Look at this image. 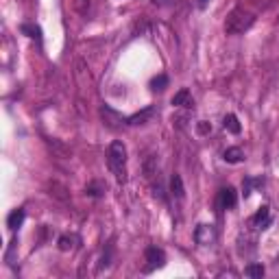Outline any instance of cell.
Returning a JSON list of instances; mask_svg holds the SVG:
<instances>
[{
	"label": "cell",
	"mask_w": 279,
	"mask_h": 279,
	"mask_svg": "<svg viewBox=\"0 0 279 279\" xmlns=\"http://www.w3.org/2000/svg\"><path fill=\"white\" fill-rule=\"evenodd\" d=\"M20 31L24 33L26 37H35V39L42 37V28H39L37 24H22V26H20Z\"/></svg>",
	"instance_id": "e0dca14e"
},
{
	"label": "cell",
	"mask_w": 279,
	"mask_h": 279,
	"mask_svg": "<svg viewBox=\"0 0 279 279\" xmlns=\"http://www.w3.org/2000/svg\"><path fill=\"white\" fill-rule=\"evenodd\" d=\"M216 238H218V233H216V227L214 225H198L196 231H194V240L196 244H201V247H209V244L216 242Z\"/></svg>",
	"instance_id": "5b68a950"
},
{
	"label": "cell",
	"mask_w": 279,
	"mask_h": 279,
	"mask_svg": "<svg viewBox=\"0 0 279 279\" xmlns=\"http://www.w3.org/2000/svg\"><path fill=\"white\" fill-rule=\"evenodd\" d=\"M173 102L175 107H184V109H190V107H194V100H192V94H190V90H179L177 94L173 96Z\"/></svg>",
	"instance_id": "9c48e42d"
},
{
	"label": "cell",
	"mask_w": 279,
	"mask_h": 279,
	"mask_svg": "<svg viewBox=\"0 0 279 279\" xmlns=\"http://www.w3.org/2000/svg\"><path fill=\"white\" fill-rule=\"evenodd\" d=\"M277 24H279V15H277Z\"/></svg>",
	"instance_id": "4316f807"
},
{
	"label": "cell",
	"mask_w": 279,
	"mask_h": 279,
	"mask_svg": "<svg viewBox=\"0 0 279 279\" xmlns=\"http://www.w3.org/2000/svg\"><path fill=\"white\" fill-rule=\"evenodd\" d=\"M253 24H255V15L251 13V11L238 7V9L229 11V15H227L225 33L227 35H242V33H247Z\"/></svg>",
	"instance_id": "7a4b0ae2"
},
{
	"label": "cell",
	"mask_w": 279,
	"mask_h": 279,
	"mask_svg": "<svg viewBox=\"0 0 279 279\" xmlns=\"http://www.w3.org/2000/svg\"><path fill=\"white\" fill-rule=\"evenodd\" d=\"M24 218H26V212L22 207H18V209H13V212L9 214V218H7V227L11 231H15V229H20L22 227V223H24Z\"/></svg>",
	"instance_id": "30bf717a"
},
{
	"label": "cell",
	"mask_w": 279,
	"mask_h": 279,
	"mask_svg": "<svg viewBox=\"0 0 279 279\" xmlns=\"http://www.w3.org/2000/svg\"><path fill=\"white\" fill-rule=\"evenodd\" d=\"M223 127L229 131V133H233V135H238V133L242 131V127H240V122H238V116H236V113H227L225 120H223Z\"/></svg>",
	"instance_id": "4fadbf2b"
},
{
	"label": "cell",
	"mask_w": 279,
	"mask_h": 279,
	"mask_svg": "<svg viewBox=\"0 0 279 279\" xmlns=\"http://www.w3.org/2000/svg\"><path fill=\"white\" fill-rule=\"evenodd\" d=\"M100 118H102V122H105L109 129H120L122 124H127V118H124L120 111L113 109V107H109V105H102L100 107Z\"/></svg>",
	"instance_id": "277c9868"
},
{
	"label": "cell",
	"mask_w": 279,
	"mask_h": 279,
	"mask_svg": "<svg viewBox=\"0 0 279 279\" xmlns=\"http://www.w3.org/2000/svg\"><path fill=\"white\" fill-rule=\"evenodd\" d=\"M223 159L227 164H240L244 159V153H242V149H238V146H229V149L223 153Z\"/></svg>",
	"instance_id": "8fae6325"
},
{
	"label": "cell",
	"mask_w": 279,
	"mask_h": 279,
	"mask_svg": "<svg viewBox=\"0 0 279 279\" xmlns=\"http://www.w3.org/2000/svg\"><path fill=\"white\" fill-rule=\"evenodd\" d=\"M196 131L201 135H207V133H212V124H209L207 120H198L196 122Z\"/></svg>",
	"instance_id": "603a6c76"
},
{
	"label": "cell",
	"mask_w": 279,
	"mask_h": 279,
	"mask_svg": "<svg viewBox=\"0 0 279 279\" xmlns=\"http://www.w3.org/2000/svg\"><path fill=\"white\" fill-rule=\"evenodd\" d=\"M144 273H153L157 269H162L164 264H166V253H164V249H157V247H149L144 251Z\"/></svg>",
	"instance_id": "3957f363"
},
{
	"label": "cell",
	"mask_w": 279,
	"mask_h": 279,
	"mask_svg": "<svg viewBox=\"0 0 279 279\" xmlns=\"http://www.w3.org/2000/svg\"><path fill=\"white\" fill-rule=\"evenodd\" d=\"M168 0H153V4H157V7H162V4H166Z\"/></svg>",
	"instance_id": "484cf974"
},
{
	"label": "cell",
	"mask_w": 279,
	"mask_h": 279,
	"mask_svg": "<svg viewBox=\"0 0 279 279\" xmlns=\"http://www.w3.org/2000/svg\"><path fill=\"white\" fill-rule=\"evenodd\" d=\"M153 116H155V107H146V109H142L138 113H133V116H129L127 124H129V127H142V124H146Z\"/></svg>",
	"instance_id": "ba28073f"
},
{
	"label": "cell",
	"mask_w": 279,
	"mask_h": 279,
	"mask_svg": "<svg viewBox=\"0 0 279 279\" xmlns=\"http://www.w3.org/2000/svg\"><path fill=\"white\" fill-rule=\"evenodd\" d=\"M153 194H155V198H159V201H166V194H164V186L162 184L153 186Z\"/></svg>",
	"instance_id": "cb8c5ba5"
},
{
	"label": "cell",
	"mask_w": 279,
	"mask_h": 279,
	"mask_svg": "<svg viewBox=\"0 0 279 279\" xmlns=\"http://www.w3.org/2000/svg\"><path fill=\"white\" fill-rule=\"evenodd\" d=\"M236 203H238V194H236V190H233L231 186H227V187H223V190L218 192V207L220 209H233L236 207Z\"/></svg>",
	"instance_id": "52a82bcc"
},
{
	"label": "cell",
	"mask_w": 279,
	"mask_h": 279,
	"mask_svg": "<svg viewBox=\"0 0 279 279\" xmlns=\"http://www.w3.org/2000/svg\"><path fill=\"white\" fill-rule=\"evenodd\" d=\"M255 229H269V225H271V209H269V205H262V207L251 216V220H249Z\"/></svg>",
	"instance_id": "8992f818"
},
{
	"label": "cell",
	"mask_w": 279,
	"mask_h": 279,
	"mask_svg": "<svg viewBox=\"0 0 279 279\" xmlns=\"http://www.w3.org/2000/svg\"><path fill=\"white\" fill-rule=\"evenodd\" d=\"M255 186H262V179H244V184H242V194H244V198L247 196H251V192H253V187Z\"/></svg>",
	"instance_id": "d6986e66"
},
{
	"label": "cell",
	"mask_w": 279,
	"mask_h": 279,
	"mask_svg": "<svg viewBox=\"0 0 279 279\" xmlns=\"http://www.w3.org/2000/svg\"><path fill=\"white\" fill-rule=\"evenodd\" d=\"M155 170H157V157L151 155L149 159H146V166H144L146 177H153V175H155Z\"/></svg>",
	"instance_id": "7402d4cb"
},
{
	"label": "cell",
	"mask_w": 279,
	"mask_h": 279,
	"mask_svg": "<svg viewBox=\"0 0 279 279\" xmlns=\"http://www.w3.org/2000/svg\"><path fill=\"white\" fill-rule=\"evenodd\" d=\"M72 7H75V11L79 15H88L92 2H90V0H72Z\"/></svg>",
	"instance_id": "ac0fdd59"
},
{
	"label": "cell",
	"mask_w": 279,
	"mask_h": 279,
	"mask_svg": "<svg viewBox=\"0 0 279 279\" xmlns=\"http://www.w3.org/2000/svg\"><path fill=\"white\" fill-rule=\"evenodd\" d=\"M207 4H209V0H196V7H198V9H205Z\"/></svg>",
	"instance_id": "d4e9b609"
},
{
	"label": "cell",
	"mask_w": 279,
	"mask_h": 279,
	"mask_svg": "<svg viewBox=\"0 0 279 279\" xmlns=\"http://www.w3.org/2000/svg\"><path fill=\"white\" fill-rule=\"evenodd\" d=\"M107 166L113 173L118 184L127 181V146L122 142H111L107 149Z\"/></svg>",
	"instance_id": "6da1fadb"
},
{
	"label": "cell",
	"mask_w": 279,
	"mask_h": 279,
	"mask_svg": "<svg viewBox=\"0 0 279 279\" xmlns=\"http://www.w3.org/2000/svg\"><path fill=\"white\" fill-rule=\"evenodd\" d=\"M244 275L247 277H264V266L262 264H249L247 269H244Z\"/></svg>",
	"instance_id": "ffe728a7"
},
{
	"label": "cell",
	"mask_w": 279,
	"mask_h": 279,
	"mask_svg": "<svg viewBox=\"0 0 279 279\" xmlns=\"http://www.w3.org/2000/svg\"><path fill=\"white\" fill-rule=\"evenodd\" d=\"M166 88H168V77L166 75H157L151 81V90H153V92H164Z\"/></svg>",
	"instance_id": "9a60e30c"
},
{
	"label": "cell",
	"mask_w": 279,
	"mask_h": 279,
	"mask_svg": "<svg viewBox=\"0 0 279 279\" xmlns=\"http://www.w3.org/2000/svg\"><path fill=\"white\" fill-rule=\"evenodd\" d=\"M170 192H173V196H177V198L186 196V187H184L181 175H173V179H170Z\"/></svg>",
	"instance_id": "7c38bea8"
},
{
	"label": "cell",
	"mask_w": 279,
	"mask_h": 279,
	"mask_svg": "<svg viewBox=\"0 0 279 279\" xmlns=\"http://www.w3.org/2000/svg\"><path fill=\"white\" fill-rule=\"evenodd\" d=\"M105 184H100V181H92L88 187H85V192H88L90 196H94V198H100L102 194H105Z\"/></svg>",
	"instance_id": "5bb4252c"
},
{
	"label": "cell",
	"mask_w": 279,
	"mask_h": 279,
	"mask_svg": "<svg viewBox=\"0 0 279 279\" xmlns=\"http://www.w3.org/2000/svg\"><path fill=\"white\" fill-rule=\"evenodd\" d=\"M50 194L57 196L59 201H68V194H66V187L59 186V184H50Z\"/></svg>",
	"instance_id": "44dd1931"
},
{
	"label": "cell",
	"mask_w": 279,
	"mask_h": 279,
	"mask_svg": "<svg viewBox=\"0 0 279 279\" xmlns=\"http://www.w3.org/2000/svg\"><path fill=\"white\" fill-rule=\"evenodd\" d=\"M75 242H77L75 236H61L59 240H57V244H59V251H72V249H75Z\"/></svg>",
	"instance_id": "2e32d148"
}]
</instances>
